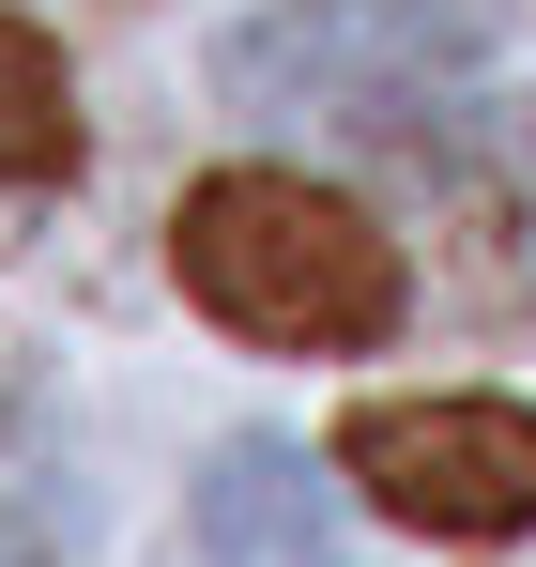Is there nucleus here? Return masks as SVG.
I'll return each instance as SVG.
<instances>
[{
	"label": "nucleus",
	"instance_id": "nucleus-3",
	"mask_svg": "<svg viewBox=\"0 0 536 567\" xmlns=\"http://www.w3.org/2000/svg\"><path fill=\"white\" fill-rule=\"evenodd\" d=\"M353 506L414 537H522L536 522V414L522 399H368L338 430Z\"/></svg>",
	"mask_w": 536,
	"mask_h": 567
},
{
	"label": "nucleus",
	"instance_id": "nucleus-2",
	"mask_svg": "<svg viewBox=\"0 0 536 567\" xmlns=\"http://www.w3.org/2000/svg\"><path fill=\"white\" fill-rule=\"evenodd\" d=\"M491 47H506V0H276L215 47V78L261 123H399Z\"/></svg>",
	"mask_w": 536,
	"mask_h": 567
},
{
	"label": "nucleus",
	"instance_id": "nucleus-4",
	"mask_svg": "<svg viewBox=\"0 0 536 567\" xmlns=\"http://www.w3.org/2000/svg\"><path fill=\"white\" fill-rule=\"evenodd\" d=\"M199 537H215V567H353L307 445H230V461L199 475Z\"/></svg>",
	"mask_w": 536,
	"mask_h": 567
},
{
	"label": "nucleus",
	"instance_id": "nucleus-5",
	"mask_svg": "<svg viewBox=\"0 0 536 567\" xmlns=\"http://www.w3.org/2000/svg\"><path fill=\"white\" fill-rule=\"evenodd\" d=\"M78 169V78L31 16H0V185H62Z\"/></svg>",
	"mask_w": 536,
	"mask_h": 567
},
{
	"label": "nucleus",
	"instance_id": "nucleus-1",
	"mask_svg": "<svg viewBox=\"0 0 536 567\" xmlns=\"http://www.w3.org/2000/svg\"><path fill=\"white\" fill-rule=\"evenodd\" d=\"M169 261H184V291H199L230 338H261V353H368V338L414 307L399 230H383L368 199L307 185V169H215V185H184Z\"/></svg>",
	"mask_w": 536,
	"mask_h": 567
}]
</instances>
